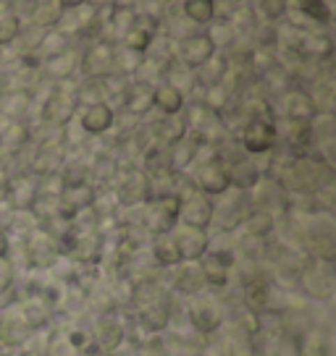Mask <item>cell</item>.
Returning <instances> with one entry per match:
<instances>
[{
  "mask_svg": "<svg viewBox=\"0 0 336 356\" xmlns=\"http://www.w3.org/2000/svg\"><path fill=\"white\" fill-rule=\"evenodd\" d=\"M6 252H8V238H6V236L0 234V259L6 257Z\"/></svg>",
  "mask_w": 336,
  "mask_h": 356,
  "instance_id": "obj_4",
  "label": "cell"
},
{
  "mask_svg": "<svg viewBox=\"0 0 336 356\" xmlns=\"http://www.w3.org/2000/svg\"><path fill=\"white\" fill-rule=\"evenodd\" d=\"M19 34V19L13 13H3L0 16V44H8L11 40H16Z\"/></svg>",
  "mask_w": 336,
  "mask_h": 356,
  "instance_id": "obj_1",
  "label": "cell"
},
{
  "mask_svg": "<svg viewBox=\"0 0 336 356\" xmlns=\"http://www.w3.org/2000/svg\"><path fill=\"white\" fill-rule=\"evenodd\" d=\"M84 126L90 129V131H100L108 126V111L105 108H95V111L87 113V118H84Z\"/></svg>",
  "mask_w": 336,
  "mask_h": 356,
  "instance_id": "obj_2",
  "label": "cell"
},
{
  "mask_svg": "<svg viewBox=\"0 0 336 356\" xmlns=\"http://www.w3.org/2000/svg\"><path fill=\"white\" fill-rule=\"evenodd\" d=\"M11 280H13L11 265L0 259V293H6V291L11 289Z\"/></svg>",
  "mask_w": 336,
  "mask_h": 356,
  "instance_id": "obj_3",
  "label": "cell"
}]
</instances>
